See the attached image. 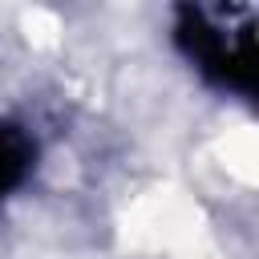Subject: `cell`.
I'll return each instance as SVG.
<instances>
[{"label":"cell","mask_w":259,"mask_h":259,"mask_svg":"<svg viewBox=\"0 0 259 259\" xmlns=\"http://www.w3.org/2000/svg\"><path fill=\"white\" fill-rule=\"evenodd\" d=\"M28 166H32L28 138H24L12 121H4V117H0V202H4L20 182H24Z\"/></svg>","instance_id":"1"}]
</instances>
